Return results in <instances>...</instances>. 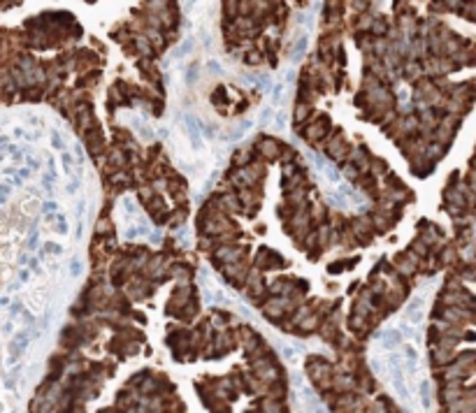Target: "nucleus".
<instances>
[{"label":"nucleus","mask_w":476,"mask_h":413,"mask_svg":"<svg viewBox=\"0 0 476 413\" xmlns=\"http://www.w3.org/2000/svg\"><path fill=\"white\" fill-rule=\"evenodd\" d=\"M379 342H381V346H384L386 350H395L402 346V342H404V337H402V332L399 330H384L381 335H379Z\"/></svg>","instance_id":"1"},{"label":"nucleus","mask_w":476,"mask_h":413,"mask_svg":"<svg viewBox=\"0 0 476 413\" xmlns=\"http://www.w3.org/2000/svg\"><path fill=\"white\" fill-rule=\"evenodd\" d=\"M391 381H393V388L397 392L402 399H406V383H404V369L402 367H391Z\"/></svg>","instance_id":"2"},{"label":"nucleus","mask_w":476,"mask_h":413,"mask_svg":"<svg viewBox=\"0 0 476 413\" xmlns=\"http://www.w3.org/2000/svg\"><path fill=\"white\" fill-rule=\"evenodd\" d=\"M406 318H409L413 325H418V323L423 321V299L420 297H413L411 302H409V306H406Z\"/></svg>","instance_id":"3"},{"label":"nucleus","mask_w":476,"mask_h":413,"mask_svg":"<svg viewBox=\"0 0 476 413\" xmlns=\"http://www.w3.org/2000/svg\"><path fill=\"white\" fill-rule=\"evenodd\" d=\"M418 397H420V406H423L425 411H430V406H432V395H430V383H427V381H420Z\"/></svg>","instance_id":"4"},{"label":"nucleus","mask_w":476,"mask_h":413,"mask_svg":"<svg viewBox=\"0 0 476 413\" xmlns=\"http://www.w3.org/2000/svg\"><path fill=\"white\" fill-rule=\"evenodd\" d=\"M307 44H309V40H307V37H300V42H295V47H293V51H291V58H293V61H300V58H302V54L307 51Z\"/></svg>","instance_id":"5"},{"label":"nucleus","mask_w":476,"mask_h":413,"mask_svg":"<svg viewBox=\"0 0 476 413\" xmlns=\"http://www.w3.org/2000/svg\"><path fill=\"white\" fill-rule=\"evenodd\" d=\"M274 126H277V128H284V126H286V116L281 114V112L274 116Z\"/></svg>","instance_id":"6"},{"label":"nucleus","mask_w":476,"mask_h":413,"mask_svg":"<svg viewBox=\"0 0 476 413\" xmlns=\"http://www.w3.org/2000/svg\"><path fill=\"white\" fill-rule=\"evenodd\" d=\"M281 350H284V357L286 360H295V350L288 348V346H281Z\"/></svg>","instance_id":"7"},{"label":"nucleus","mask_w":476,"mask_h":413,"mask_svg":"<svg viewBox=\"0 0 476 413\" xmlns=\"http://www.w3.org/2000/svg\"><path fill=\"white\" fill-rule=\"evenodd\" d=\"M372 369L377 371V374H384V364L379 362V360H372Z\"/></svg>","instance_id":"8"},{"label":"nucleus","mask_w":476,"mask_h":413,"mask_svg":"<svg viewBox=\"0 0 476 413\" xmlns=\"http://www.w3.org/2000/svg\"><path fill=\"white\" fill-rule=\"evenodd\" d=\"M70 272H72V274H79V272H81V267H79V263H72Z\"/></svg>","instance_id":"9"}]
</instances>
